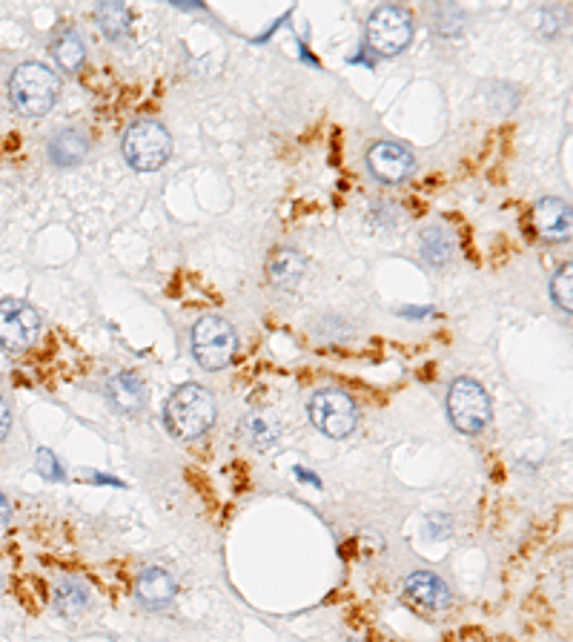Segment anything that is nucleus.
Masks as SVG:
<instances>
[{
	"label": "nucleus",
	"instance_id": "9d476101",
	"mask_svg": "<svg viewBox=\"0 0 573 642\" xmlns=\"http://www.w3.org/2000/svg\"><path fill=\"white\" fill-rule=\"evenodd\" d=\"M573 215L571 204L562 201V198H542L536 207H533V230L536 236L548 244H562L571 238Z\"/></svg>",
	"mask_w": 573,
	"mask_h": 642
},
{
	"label": "nucleus",
	"instance_id": "b1692460",
	"mask_svg": "<svg viewBox=\"0 0 573 642\" xmlns=\"http://www.w3.org/2000/svg\"><path fill=\"white\" fill-rule=\"evenodd\" d=\"M9 514H12V505H9V499H6V496L0 493V528H3L6 522H9Z\"/></svg>",
	"mask_w": 573,
	"mask_h": 642
},
{
	"label": "nucleus",
	"instance_id": "393cba45",
	"mask_svg": "<svg viewBox=\"0 0 573 642\" xmlns=\"http://www.w3.org/2000/svg\"><path fill=\"white\" fill-rule=\"evenodd\" d=\"M427 313H430V310H404V316H419V319L427 316Z\"/></svg>",
	"mask_w": 573,
	"mask_h": 642
},
{
	"label": "nucleus",
	"instance_id": "f03ea898",
	"mask_svg": "<svg viewBox=\"0 0 573 642\" xmlns=\"http://www.w3.org/2000/svg\"><path fill=\"white\" fill-rule=\"evenodd\" d=\"M61 92V81L52 69L43 64H21L9 78V98L12 107L26 118L49 115Z\"/></svg>",
	"mask_w": 573,
	"mask_h": 642
},
{
	"label": "nucleus",
	"instance_id": "39448f33",
	"mask_svg": "<svg viewBox=\"0 0 573 642\" xmlns=\"http://www.w3.org/2000/svg\"><path fill=\"white\" fill-rule=\"evenodd\" d=\"M310 422L330 439H347L356 425H359V407L356 402L344 393V390H319L313 399H310Z\"/></svg>",
	"mask_w": 573,
	"mask_h": 642
},
{
	"label": "nucleus",
	"instance_id": "4be33fe9",
	"mask_svg": "<svg viewBox=\"0 0 573 642\" xmlns=\"http://www.w3.org/2000/svg\"><path fill=\"white\" fill-rule=\"evenodd\" d=\"M35 468H38V473H41L46 482H64L66 479L64 465L58 462V456L52 450L41 448L35 453Z\"/></svg>",
	"mask_w": 573,
	"mask_h": 642
},
{
	"label": "nucleus",
	"instance_id": "f3484780",
	"mask_svg": "<svg viewBox=\"0 0 573 642\" xmlns=\"http://www.w3.org/2000/svg\"><path fill=\"white\" fill-rule=\"evenodd\" d=\"M52 58L58 61V66H61L64 72H78L86 61V46L81 32L72 29V26L64 29V32L52 41Z\"/></svg>",
	"mask_w": 573,
	"mask_h": 642
},
{
	"label": "nucleus",
	"instance_id": "2eb2a0df",
	"mask_svg": "<svg viewBox=\"0 0 573 642\" xmlns=\"http://www.w3.org/2000/svg\"><path fill=\"white\" fill-rule=\"evenodd\" d=\"M89 605V585L78 577H61L55 585V611L72 620L78 614H84Z\"/></svg>",
	"mask_w": 573,
	"mask_h": 642
},
{
	"label": "nucleus",
	"instance_id": "412c9836",
	"mask_svg": "<svg viewBox=\"0 0 573 642\" xmlns=\"http://www.w3.org/2000/svg\"><path fill=\"white\" fill-rule=\"evenodd\" d=\"M571 264H565L556 276H553L551 281V296L553 301H556V307H562L565 313H571L573 304H571Z\"/></svg>",
	"mask_w": 573,
	"mask_h": 642
},
{
	"label": "nucleus",
	"instance_id": "1a4fd4ad",
	"mask_svg": "<svg viewBox=\"0 0 573 642\" xmlns=\"http://www.w3.org/2000/svg\"><path fill=\"white\" fill-rule=\"evenodd\" d=\"M367 170H370V175L379 184L393 187V184H404L416 172V158L402 144L379 141V144H373L370 152H367Z\"/></svg>",
	"mask_w": 573,
	"mask_h": 642
},
{
	"label": "nucleus",
	"instance_id": "f257e3e1",
	"mask_svg": "<svg viewBox=\"0 0 573 642\" xmlns=\"http://www.w3.org/2000/svg\"><path fill=\"white\" fill-rule=\"evenodd\" d=\"M164 422L172 436L195 442L215 425V399L201 385L178 387L167 399Z\"/></svg>",
	"mask_w": 573,
	"mask_h": 642
},
{
	"label": "nucleus",
	"instance_id": "4468645a",
	"mask_svg": "<svg viewBox=\"0 0 573 642\" xmlns=\"http://www.w3.org/2000/svg\"><path fill=\"white\" fill-rule=\"evenodd\" d=\"M107 396L118 413H138L147 405V385L135 373H118L107 387Z\"/></svg>",
	"mask_w": 573,
	"mask_h": 642
},
{
	"label": "nucleus",
	"instance_id": "0eeeda50",
	"mask_svg": "<svg viewBox=\"0 0 573 642\" xmlns=\"http://www.w3.org/2000/svg\"><path fill=\"white\" fill-rule=\"evenodd\" d=\"M410 41H413V21L402 6H379L367 18V46L376 55L393 58L404 52Z\"/></svg>",
	"mask_w": 573,
	"mask_h": 642
},
{
	"label": "nucleus",
	"instance_id": "a211bd4d",
	"mask_svg": "<svg viewBox=\"0 0 573 642\" xmlns=\"http://www.w3.org/2000/svg\"><path fill=\"white\" fill-rule=\"evenodd\" d=\"M456 250V238L445 227H430L422 236V258L433 267H445L447 261L453 258Z\"/></svg>",
	"mask_w": 573,
	"mask_h": 642
},
{
	"label": "nucleus",
	"instance_id": "6e6552de",
	"mask_svg": "<svg viewBox=\"0 0 573 642\" xmlns=\"http://www.w3.org/2000/svg\"><path fill=\"white\" fill-rule=\"evenodd\" d=\"M41 336V316L23 299H0V347L23 353Z\"/></svg>",
	"mask_w": 573,
	"mask_h": 642
},
{
	"label": "nucleus",
	"instance_id": "7ed1b4c3",
	"mask_svg": "<svg viewBox=\"0 0 573 642\" xmlns=\"http://www.w3.org/2000/svg\"><path fill=\"white\" fill-rule=\"evenodd\" d=\"M121 152L127 164L138 172L161 170L172 155V138L164 124L158 121H135L124 132Z\"/></svg>",
	"mask_w": 573,
	"mask_h": 642
},
{
	"label": "nucleus",
	"instance_id": "20e7f679",
	"mask_svg": "<svg viewBox=\"0 0 573 642\" xmlns=\"http://www.w3.org/2000/svg\"><path fill=\"white\" fill-rule=\"evenodd\" d=\"M235 344H238V336H235L233 324L221 316H204L192 327V356L210 373L224 370L233 362Z\"/></svg>",
	"mask_w": 573,
	"mask_h": 642
},
{
	"label": "nucleus",
	"instance_id": "dca6fc26",
	"mask_svg": "<svg viewBox=\"0 0 573 642\" xmlns=\"http://www.w3.org/2000/svg\"><path fill=\"white\" fill-rule=\"evenodd\" d=\"M304 256L296 253V250H290V247H284V250H276L273 258H270V267H267V273H270V281L276 284L278 290H293L301 276H304Z\"/></svg>",
	"mask_w": 573,
	"mask_h": 642
},
{
	"label": "nucleus",
	"instance_id": "5701e85b",
	"mask_svg": "<svg viewBox=\"0 0 573 642\" xmlns=\"http://www.w3.org/2000/svg\"><path fill=\"white\" fill-rule=\"evenodd\" d=\"M9 430H12V407L6 399H0V442L9 436Z\"/></svg>",
	"mask_w": 573,
	"mask_h": 642
},
{
	"label": "nucleus",
	"instance_id": "f8f14e48",
	"mask_svg": "<svg viewBox=\"0 0 573 642\" xmlns=\"http://www.w3.org/2000/svg\"><path fill=\"white\" fill-rule=\"evenodd\" d=\"M135 597L149 611L167 608L175 597V579L164 568H147L135 579Z\"/></svg>",
	"mask_w": 573,
	"mask_h": 642
},
{
	"label": "nucleus",
	"instance_id": "ddd939ff",
	"mask_svg": "<svg viewBox=\"0 0 573 642\" xmlns=\"http://www.w3.org/2000/svg\"><path fill=\"white\" fill-rule=\"evenodd\" d=\"M89 152V141L81 129H61L49 138L46 155L55 167H78Z\"/></svg>",
	"mask_w": 573,
	"mask_h": 642
},
{
	"label": "nucleus",
	"instance_id": "9b49d317",
	"mask_svg": "<svg viewBox=\"0 0 573 642\" xmlns=\"http://www.w3.org/2000/svg\"><path fill=\"white\" fill-rule=\"evenodd\" d=\"M404 594L407 600L422 605L427 611H447L453 605V594L445 585V579H439L430 571H413L404 579Z\"/></svg>",
	"mask_w": 573,
	"mask_h": 642
},
{
	"label": "nucleus",
	"instance_id": "aec40b11",
	"mask_svg": "<svg viewBox=\"0 0 573 642\" xmlns=\"http://www.w3.org/2000/svg\"><path fill=\"white\" fill-rule=\"evenodd\" d=\"M241 433H244V439H247L250 445H255V448H270V445L276 442L278 428L276 422H270L264 413H253V416L244 419Z\"/></svg>",
	"mask_w": 573,
	"mask_h": 642
},
{
	"label": "nucleus",
	"instance_id": "6ab92c4d",
	"mask_svg": "<svg viewBox=\"0 0 573 642\" xmlns=\"http://www.w3.org/2000/svg\"><path fill=\"white\" fill-rule=\"evenodd\" d=\"M95 21L109 41H121L129 29V9L124 3H101L95 6Z\"/></svg>",
	"mask_w": 573,
	"mask_h": 642
},
{
	"label": "nucleus",
	"instance_id": "423d86ee",
	"mask_svg": "<svg viewBox=\"0 0 573 642\" xmlns=\"http://www.w3.org/2000/svg\"><path fill=\"white\" fill-rule=\"evenodd\" d=\"M447 416L467 436L485 430L490 422V396L485 387L473 379H456L447 390Z\"/></svg>",
	"mask_w": 573,
	"mask_h": 642
}]
</instances>
